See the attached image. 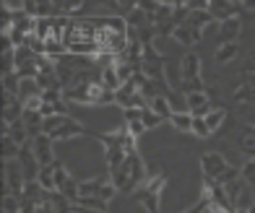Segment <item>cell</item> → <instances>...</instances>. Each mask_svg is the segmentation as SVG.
Instances as JSON below:
<instances>
[{
    "mask_svg": "<svg viewBox=\"0 0 255 213\" xmlns=\"http://www.w3.org/2000/svg\"><path fill=\"white\" fill-rule=\"evenodd\" d=\"M232 164L224 159V153H216V151H208L201 156V169H203V180H214V182H222L224 174L229 172Z\"/></svg>",
    "mask_w": 255,
    "mask_h": 213,
    "instance_id": "obj_4",
    "label": "cell"
},
{
    "mask_svg": "<svg viewBox=\"0 0 255 213\" xmlns=\"http://www.w3.org/2000/svg\"><path fill=\"white\" fill-rule=\"evenodd\" d=\"M102 86L107 89V91H115L118 94L120 89H123V81H120V76H118V70H115V65H110V68H102Z\"/></svg>",
    "mask_w": 255,
    "mask_h": 213,
    "instance_id": "obj_13",
    "label": "cell"
},
{
    "mask_svg": "<svg viewBox=\"0 0 255 213\" xmlns=\"http://www.w3.org/2000/svg\"><path fill=\"white\" fill-rule=\"evenodd\" d=\"M242 31V21L240 18H229L224 23H219V44H235Z\"/></svg>",
    "mask_w": 255,
    "mask_h": 213,
    "instance_id": "obj_9",
    "label": "cell"
},
{
    "mask_svg": "<svg viewBox=\"0 0 255 213\" xmlns=\"http://www.w3.org/2000/svg\"><path fill=\"white\" fill-rule=\"evenodd\" d=\"M133 198H135L148 213H161V208H159V195H151L148 190H143V187H138V190L133 193Z\"/></svg>",
    "mask_w": 255,
    "mask_h": 213,
    "instance_id": "obj_12",
    "label": "cell"
},
{
    "mask_svg": "<svg viewBox=\"0 0 255 213\" xmlns=\"http://www.w3.org/2000/svg\"><path fill=\"white\" fill-rule=\"evenodd\" d=\"M141 120H143V125H146V130H151V127H159L161 122H164V120H161V117L151 109V106H146V109H143V117H141Z\"/></svg>",
    "mask_w": 255,
    "mask_h": 213,
    "instance_id": "obj_26",
    "label": "cell"
},
{
    "mask_svg": "<svg viewBox=\"0 0 255 213\" xmlns=\"http://www.w3.org/2000/svg\"><path fill=\"white\" fill-rule=\"evenodd\" d=\"M37 182L42 185V190L55 193V164H52V167H42V169H39Z\"/></svg>",
    "mask_w": 255,
    "mask_h": 213,
    "instance_id": "obj_20",
    "label": "cell"
},
{
    "mask_svg": "<svg viewBox=\"0 0 255 213\" xmlns=\"http://www.w3.org/2000/svg\"><path fill=\"white\" fill-rule=\"evenodd\" d=\"M193 133L198 135V138H208V135H211V130H208L203 117H193Z\"/></svg>",
    "mask_w": 255,
    "mask_h": 213,
    "instance_id": "obj_28",
    "label": "cell"
},
{
    "mask_svg": "<svg viewBox=\"0 0 255 213\" xmlns=\"http://www.w3.org/2000/svg\"><path fill=\"white\" fill-rule=\"evenodd\" d=\"M164 185H167V174H164V172H159L156 177H148L146 185H143V190H148L151 195H161V190H164Z\"/></svg>",
    "mask_w": 255,
    "mask_h": 213,
    "instance_id": "obj_21",
    "label": "cell"
},
{
    "mask_svg": "<svg viewBox=\"0 0 255 213\" xmlns=\"http://www.w3.org/2000/svg\"><path fill=\"white\" fill-rule=\"evenodd\" d=\"M125 21H128V26L135 29V31H141V29H146V26H151V18H148L143 10L138 8V3H135V8L130 10V13L125 16Z\"/></svg>",
    "mask_w": 255,
    "mask_h": 213,
    "instance_id": "obj_14",
    "label": "cell"
},
{
    "mask_svg": "<svg viewBox=\"0 0 255 213\" xmlns=\"http://www.w3.org/2000/svg\"><path fill=\"white\" fill-rule=\"evenodd\" d=\"M148 180V172H146V164L143 159L138 156V151L128 153L125 164L118 172H110V182L118 187V193H135L138 187H143Z\"/></svg>",
    "mask_w": 255,
    "mask_h": 213,
    "instance_id": "obj_1",
    "label": "cell"
},
{
    "mask_svg": "<svg viewBox=\"0 0 255 213\" xmlns=\"http://www.w3.org/2000/svg\"><path fill=\"white\" fill-rule=\"evenodd\" d=\"M107 177H94V180H84L78 182V198H99L102 190L107 187Z\"/></svg>",
    "mask_w": 255,
    "mask_h": 213,
    "instance_id": "obj_10",
    "label": "cell"
},
{
    "mask_svg": "<svg viewBox=\"0 0 255 213\" xmlns=\"http://www.w3.org/2000/svg\"><path fill=\"white\" fill-rule=\"evenodd\" d=\"M52 143L55 140L50 135H37V138H31V151H34V156H37L39 161V167H52L55 164V151H52Z\"/></svg>",
    "mask_w": 255,
    "mask_h": 213,
    "instance_id": "obj_5",
    "label": "cell"
},
{
    "mask_svg": "<svg viewBox=\"0 0 255 213\" xmlns=\"http://www.w3.org/2000/svg\"><path fill=\"white\" fill-rule=\"evenodd\" d=\"M18 91H21V78H18V73L3 76V94H10V97L18 99Z\"/></svg>",
    "mask_w": 255,
    "mask_h": 213,
    "instance_id": "obj_22",
    "label": "cell"
},
{
    "mask_svg": "<svg viewBox=\"0 0 255 213\" xmlns=\"http://www.w3.org/2000/svg\"><path fill=\"white\" fill-rule=\"evenodd\" d=\"M125 127L130 130V135H133V138H138V135H141L143 130H146L143 120H125Z\"/></svg>",
    "mask_w": 255,
    "mask_h": 213,
    "instance_id": "obj_29",
    "label": "cell"
},
{
    "mask_svg": "<svg viewBox=\"0 0 255 213\" xmlns=\"http://www.w3.org/2000/svg\"><path fill=\"white\" fill-rule=\"evenodd\" d=\"M211 23H214V16H211V10H190L182 26L193 29L195 34H203V29H206V26H211Z\"/></svg>",
    "mask_w": 255,
    "mask_h": 213,
    "instance_id": "obj_8",
    "label": "cell"
},
{
    "mask_svg": "<svg viewBox=\"0 0 255 213\" xmlns=\"http://www.w3.org/2000/svg\"><path fill=\"white\" fill-rule=\"evenodd\" d=\"M26 185H29V180H26V172H24V167L18 164V159L5 161V195L24 198Z\"/></svg>",
    "mask_w": 255,
    "mask_h": 213,
    "instance_id": "obj_3",
    "label": "cell"
},
{
    "mask_svg": "<svg viewBox=\"0 0 255 213\" xmlns=\"http://www.w3.org/2000/svg\"><path fill=\"white\" fill-rule=\"evenodd\" d=\"M148 106L161 117V120H172V114H175V109H172V99L169 97H156L148 102Z\"/></svg>",
    "mask_w": 255,
    "mask_h": 213,
    "instance_id": "obj_15",
    "label": "cell"
},
{
    "mask_svg": "<svg viewBox=\"0 0 255 213\" xmlns=\"http://www.w3.org/2000/svg\"><path fill=\"white\" fill-rule=\"evenodd\" d=\"M180 76L182 81H198L201 78V57L195 52H188L180 63Z\"/></svg>",
    "mask_w": 255,
    "mask_h": 213,
    "instance_id": "obj_7",
    "label": "cell"
},
{
    "mask_svg": "<svg viewBox=\"0 0 255 213\" xmlns=\"http://www.w3.org/2000/svg\"><path fill=\"white\" fill-rule=\"evenodd\" d=\"M3 135H8L10 140H16L18 146H26V143H31L29 130H26L24 120H18V122H13V125H5V127H3Z\"/></svg>",
    "mask_w": 255,
    "mask_h": 213,
    "instance_id": "obj_11",
    "label": "cell"
},
{
    "mask_svg": "<svg viewBox=\"0 0 255 213\" xmlns=\"http://www.w3.org/2000/svg\"><path fill=\"white\" fill-rule=\"evenodd\" d=\"M203 120H206L208 130H211V133H216V130L224 125V120H227V109H224V106H216V109H211V112L203 117Z\"/></svg>",
    "mask_w": 255,
    "mask_h": 213,
    "instance_id": "obj_18",
    "label": "cell"
},
{
    "mask_svg": "<svg viewBox=\"0 0 255 213\" xmlns=\"http://www.w3.org/2000/svg\"><path fill=\"white\" fill-rule=\"evenodd\" d=\"M169 122L175 130H180V133H193V114L190 112H175Z\"/></svg>",
    "mask_w": 255,
    "mask_h": 213,
    "instance_id": "obj_17",
    "label": "cell"
},
{
    "mask_svg": "<svg viewBox=\"0 0 255 213\" xmlns=\"http://www.w3.org/2000/svg\"><path fill=\"white\" fill-rule=\"evenodd\" d=\"M208 10H211L214 21L224 23V21H229V18H240L242 5H237V3H227V0H211V3H208Z\"/></svg>",
    "mask_w": 255,
    "mask_h": 213,
    "instance_id": "obj_6",
    "label": "cell"
},
{
    "mask_svg": "<svg viewBox=\"0 0 255 213\" xmlns=\"http://www.w3.org/2000/svg\"><path fill=\"white\" fill-rule=\"evenodd\" d=\"M18 153H21V146L16 143V140H10L8 135H3V161L18 159Z\"/></svg>",
    "mask_w": 255,
    "mask_h": 213,
    "instance_id": "obj_24",
    "label": "cell"
},
{
    "mask_svg": "<svg viewBox=\"0 0 255 213\" xmlns=\"http://www.w3.org/2000/svg\"><path fill=\"white\" fill-rule=\"evenodd\" d=\"M240 172H242V180H245L253 190H255V159H248L245 167H242Z\"/></svg>",
    "mask_w": 255,
    "mask_h": 213,
    "instance_id": "obj_27",
    "label": "cell"
},
{
    "mask_svg": "<svg viewBox=\"0 0 255 213\" xmlns=\"http://www.w3.org/2000/svg\"><path fill=\"white\" fill-rule=\"evenodd\" d=\"M42 133L50 135L52 140H68V138H76V135H94L91 130H86L78 120H73L71 114H55L47 117L42 125ZM97 138V135H94Z\"/></svg>",
    "mask_w": 255,
    "mask_h": 213,
    "instance_id": "obj_2",
    "label": "cell"
},
{
    "mask_svg": "<svg viewBox=\"0 0 255 213\" xmlns=\"http://www.w3.org/2000/svg\"><path fill=\"white\" fill-rule=\"evenodd\" d=\"M73 206H81V208H94V211H107V203L102 198H78Z\"/></svg>",
    "mask_w": 255,
    "mask_h": 213,
    "instance_id": "obj_25",
    "label": "cell"
},
{
    "mask_svg": "<svg viewBox=\"0 0 255 213\" xmlns=\"http://www.w3.org/2000/svg\"><path fill=\"white\" fill-rule=\"evenodd\" d=\"M240 151L248 159H255V127H245V133L240 138Z\"/></svg>",
    "mask_w": 255,
    "mask_h": 213,
    "instance_id": "obj_16",
    "label": "cell"
},
{
    "mask_svg": "<svg viewBox=\"0 0 255 213\" xmlns=\"http://www.w3.org/2000/svg\"><path fill=\"white\" fill-rule=\"evenodd\" d=\"M172 37H175V42H180V44H185V47H193L195 42H201V34H195V31L188 29V26H177Z\"/></svg>",
    "mask_w": 255,
    "mask_h": 213,
    "instance_id": "obj_19",
    "label": "cell"
},
{
    "mask_svg": "<svg viewBox=\"0 0 255 213\" xmlns=\"http://www.w3.org/2000/svg\"><path fill=\"white\" fill-rule=\"evenodd\" d=\"M235 57H237V42L216 47V63H229V60H235Z\"/></svg>",
    "mask_w": 255,
    "mask_h": 213,
    "instance_id": "obj_23",
    "label": "cell"
}]
</instances>
